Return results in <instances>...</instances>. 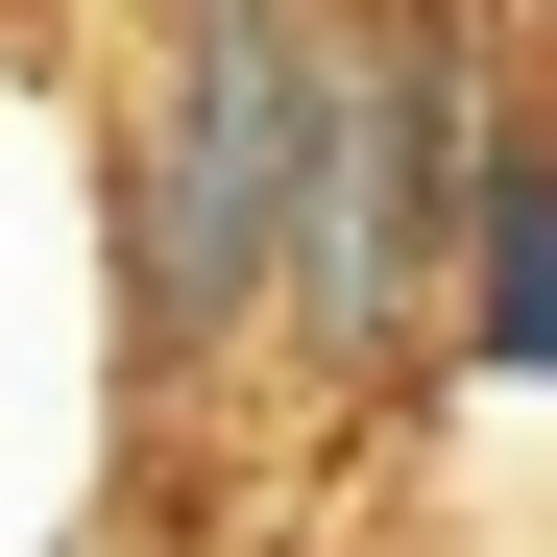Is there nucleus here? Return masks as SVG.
I'll return each instance as SVG.
<instances>
[{
	"label": "nucleus",
	"instance_id": "1",
	"mask_svg": "<svg viewBox=\"0 0 557 557\" xmlns=\"http://www.w3.org/2000/svg\"><path fill=\"white\" fill-rule=\"evenodd\" d=\"M122 388V339H98V195L49 170V122H0V557H25L73 485V412Z\"/></svg>",
	"mask_w": 557,
	"mask_h": 557
},
{
	"label": "nucleus",
	"instance_id": "2",
	"mask_svg": "<svg viewBox=\"0 0 557 557\" xmlns=\"http://www.w3.org/2000/svg\"><path fill=\"white\" fill-rule=\"evenodd\" d=\"M436 363L557 412V98H533V73H485V146H460V219H436Z\"/></svg>",
	"mask_w": 557,
	"mask_h": 557
}]
</instances>
